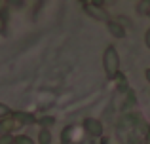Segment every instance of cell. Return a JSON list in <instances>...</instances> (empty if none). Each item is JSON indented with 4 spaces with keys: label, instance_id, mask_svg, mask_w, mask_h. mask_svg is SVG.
<instances>
[{
    "label": "cell",
    "instance_id": "obj_6",
    "mask_svg": "<svg viewBox=\"0 0 150 144\" xmlns=\"http://www.w3.org/2000/svg\"><path fill=\"white\" fill-rule=\"evenodd\" d=\"M11 116L17 119L19 125H34V123H36V116H34V114H29V112L13 110V112H11Z\"/></svg>",
    "mask_w": 150,
    "mask_h": 144
},
{
    "label": "cell",
    "instance_id": "obj_9",
    "mask_svg": "<svg viewBox=\"0 0 150 144\" xmlns=\"http://www.w3.org/2000/svg\"><path fill=\"white\" fill-rule=\"evenodd\" d=\"M36 123H38L40 127H46V129H50V127L55 123V118H53V116H42V118H36Z\"/></svg>",
    "mask_w": 150,
    "mask_h": 144
},
{
    "label": "cell",
    "instance_id": "obj_4",
    "mask_svg": "<svg viewBox=\"0 0 150 144\" xmlns=\"http://www.w3.org/2000/svg\"><path fill=\"white\" fill-rule=\"evenodd\" d=\"M19 123H17V119L13 118V116H6V118H2L0 119V137L2 135H13V131L15 129H19Z\"/></svg>",
    "mask_w": 150,
    "mask_h": 144
},
{
    "label": "cell",
    "instance_id": "obj_23",
    "mask_svg": "<svg viewBox=\"0 0 150 144\" xmlns=\"http://www.w3.org/2000/svg\"><path fill=\"white\" fill-rule=\"evenodd\" d=\"M61 144H63V142H61Z\"/></svg>",
    "mask_w": 150,
    "mask_h": 144
},
{
    "label": "cell",
    "instance_id": "obj_19",
    "mask_svg": "<svg viewBox=\"0 0 150 144\" xmlns=\"http://www.w3.org/2000/svg\"><path fill=\"white\" fill-rule=\"evenodd\" d=\"M144 80H146L148 84H150V67H148V68H144Z\"/></svg>",
    "mask_w": 150,
    "mask_h": 144
},
{
    "label": "cell",
    "instance_id": "obj_2",
    "mask_svg": "<svg viewBox=\"0 0 150 144\" xmlns=\"http://www.w3.org/2000/svg\"><path fill=\"white\" fill-rule=\"evenodd\" d=\"M82 8H84V11H86V15H89L91 19H95V21H101V23H106V21H110V13L106 11V8H101V6H93V4H89V2H86V4H82Z\"/></svg>",
    "mask_w": 150,
    "mask_h": 144
},
{
    "label": "cell",
    "instance_id": "obj_1",
    "mask_svg": "<svg viewBox=\"0 0 150 144\" xmlns=\"http://www.w3.org/2000/svg\"><path fill=\"white\" fill-rule=\"evenodd\" d=\"M103 68L108 80H114L120 72V53L114 46H108L103 51Z\"/></svg>",
    "mask_w": 150,
    "mask_h": 144
},
{
    "label": "cell",
    "instance_id": "obj_12",
    "mask_svg": "<svg viewBox=\"0 0 150 144\" xmlns=\"http://www.w3.org/2000/svg\"><path fill=\"white\" fill-rule=\"evenodd\" d=\"M116 21L120 23L122 27H125V29H129V27H133V21H131L129 17H125V15H118V17H116Z\"/></svg>",
    "mask_w": 150,
    "mask_h": 144
},
{
    "label": "cell",
    "instance_id": "obj_17",
    "mask_svg": "<svg viewBox=\"0 0 150 144\" xmlns=\"http://www.w3.org/2000/svg\"><path fill=\"white\" fill-rule=\"evenodd\" d=\"M89 4H93V6H101V8H105V0H89Z\"/></svg>",
    "mask_w": 150,
    "mask_h": 144
},
{
    "label": "cell",
    "instance_id": "obj_20",
    "mask_svg": "<svg viewBox=\"0 0 150 144\" xmlns=\"http://www.w3.org/2000/svg\"><path fill=\"white\" fill-rule=\"evenodd\" d=\"M116 2H118V0H105V8H106V6H114Z\"/></svg>",
    "mask_w": 150,
    "mask_h": 144
},
{
    "label": "cell",
    "instance_id": "obj_10",
    "mask_svg": "<svg viewBox=\"0 0 150 144\" xmlns=\"http://www.w3.org/2000/svg\"><path fill=\"white\" fill-rule=\"evenodd\" d=\"M8 27V10H0V34L6 32Z\"/></svg>",
    "mask_w": 150,
    "mask_h": 144
},
{
    "label": "cell",
    "instance_id": "obj_13",
    "mask_svg": "<svg viewBox=\"0 0 150 144\" xmlns=\"http://www.w3.org/2000/svg\"><path fill=\"white\" fill-rule=\"evenodd\" d=\"M11 112H13V110H11V108L8 106V104L0 103V119H2V118H6V116H10Z\"/></svg>",
    "mask_w": 150,
    "mask_h": 144
},
{
    "label": "cell",
    "instance_id": "obj_14",
    "mask_svg": "<svg viewBox=\"0 0 150 144\" xmlns=\"http://www.w3.org/2000/svg\"><path fill=\"white\" fill-rule=\"evenodd\" d=\"M15 135H2L0 137V144H13Z\"/></svg>",
    "mask_w": 150,
    "mask_h": 144
},
{
    "label": "cell",
    "instance_id": "obj_3",
    "mask_svg": "<svg viewBox=\"0 0 150 144\" xmlns=\"http://www.w3.org/2000/svg\"><path fill=\"white\" fill-rule=\"evenodd\" d=\"M84 131L86 135L93 138H103V133H105V127H103V122L97 118H86L84 119Z\"/></svg>",
    "mask_w": 150,
    "mask_h": 144
},
{
    "label": "cell",
    "instance_id": "obj_18",
    "mask_svg": "<svg viewBox=\"0 0 150 144\" xmlns=\"http://www.w3.org/2000/svg\"><path fill=\"white\" fill-rule=\"evenodd\" d=\"M144 144H150V127L146 129V133H144Z\"/></svg>",
    "mask_w": 150,
    "mask_h": 144
},
{
    "label": "cell",
    "instance_id": "obj_7",
    "mask_svg": "<svg viewBox=\"0 0 150 144\" xmlns=\"http://www.w3.org/2000/svg\"><path fill=\"white\" fill-rule=\"evenodd\" d=\"M38 144H51V131L46 127H40L38 131Z\"/></svg>",
    "mask_w": 150,
    "mask_h": 144
},
{
    "label": "cell",
    "instance_id": "obj_8",
    "mask_svg": "<svg viewBox=\"0 0 150 144\" xmlns=\"http://www.w3.org/2000/svg\"><path fill=\"white\" fill-rule=\"evenodd\" d=\"M135 10H137L139 15H148L150 13V0H139Z\"/></svg>",
    "mask_w": 150,
    "mask_h": 144
},
{
    "label": "cell",
    "instance_id": "obj_21",
    "mask_svg": "<svg viewBox=\"0 0 150 144\" xmlns=\"http://www.w3.org/2000/svg\"><path fill=\"white\" fill-rule=\"evenodd\" d=\"M78 2H80V4H86V2H89V0H78Z\"/></svg>",
    "mask_w": 150,
    "mask_h": 144
},
{
    "label": "cell",
    "instance_id": "obj_22",
    "mask_svg": "<svg viewBox=\"0 0 150 144\" xmlns=\"http://www.w3.org/2000/svg\"><path fill=\"white\" fill-rule=\"evenodd\" d=\"M13 144H15V142H13Z\"/></svg>",
    "mask_w": 150,
    "mask_h": 144
},
{
    "label": "cell",
    "instance_id": "obj_5",
    "mask_svg": "<svg viewBox=\"0 0 150 144\" xmlns=\"http://www.w3.org/2000/svg\"><path fill=\"white\" fill-rule=\"evenodd\" d=\"M105 25H106V29H108L110 36H114L116 40H122V38L127 36V29H125V27H122L116 19H110V21H106Z\"/></svg>",
    "mask_w": 150,
    "mask_h": 144
},
{
    "label": "cell",
    "instance_id": "obj_11",
    "mask_svg": "<svg viewBox=\"0 0 150 144\" xmlns=\"http://www.w3.org/2000/svg\"><path fill=\"white\" fill-rule=\"evenodd\" d=\"M13 142H15V144H34V140L29 137V135H17Z\"/></svg>",
    "mask_w": 150,
    "mask_h": 144
},
{
    "label": "cell",
    "instance_id": "obj_15",
    "mask_svg": "<svg viewBox=\"0 0 150 144\" xmlns=\"http://www.w3.org/2000/svg\"><path fill=\"white\" fill-rule=\"evenodd\" d=\"M144 46L150 49V29H146V32H144Z\"/></svg>",
    "mask_w": 150,
    "mask_h": 144
},
{
    "label": "cell",
    "instance_id": "obj_16",
    "mask_svg": "<svg viewBox=\"0 0 150 144\" xmlns=\"http://www.w3.org/2000/svg\"><path fill=\"white\" fill-rule=\"evenodd\" d=\"M8 2H10L11 6H15V8H21L23 6V0H8Z\"/></svg>",
    "mask_w": 150,
    "mask_h": 144
}]
</instances>
